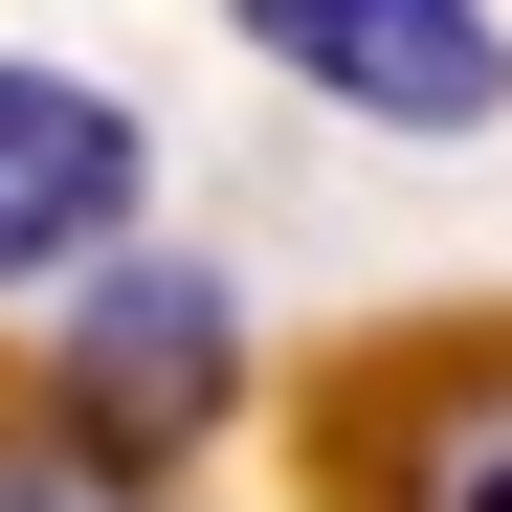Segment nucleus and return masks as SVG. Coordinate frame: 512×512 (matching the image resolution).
Returning <instances> with one entry per match:
<instances>
[{
    "label": "nucleus",
    "instance_id": "nucleus-1",
    "mask_svg": "<svg viewBox=\"0 0 512 512\" xmlns=\"http://www.w3.org/2000/svg\"><path fill=\"white\" fill-rule=\"evenodd\" d=\"M245 45L312 67V90L379 112V134H490L512 112V23L490 0H245Z\"/></svg>",
    "mask_w": 512,
    "mask_h": 512
},
{
    "label": "nucleus",
    "instance_id": "nucleus-4",
    "mask_svg": "<svg viewBox=\"0 0 512 512\" xmlns=\"http://www.w3.org/2000/svg\"><path fill=\"white\" fill-rule=\"evenodd\" d=\"M401 512H512V357L401 401Z\"/></svg>",
    "mask_w": 512,
    "mask_h": 512
},
{
    "label": "nucleus",
    "instance_id": "nucleus-2",
    "mask_svg": "<svg viewBox=\"0 0 512 512\" xmlns=\"http://www.w3.org/2000/svg\"><path fill=\"white\" fill-rule=\"evenodd\" d=\"M112 223H134V112L67 90V67H0V290L90 268Z\"/></svg>",
    "mask_w": 512,
    "mask_h": 512
},
{
    "label": "nucleus",
    "instance_id": "nucleus-5",
    "mask_svg": "<svg viewBox=\"0 0 512 512\" xmlns=\"http://www.w3.org/2000/svg\"><path fill=\"white\" fill-rule=\"evenodd\" d=\"M0 512H156V490H134V446H112V423L67 401V423H0Z\"/></svg>",
    "mask_w": 512,
    "mask_h": 512
},
{
    "label": "nucleus",
    "instance_id": "nucleus-3",
    "mask_svg": "<svg viewBox=\"0 0 512 512\" xmlns=\"http://www.w3.org/2000/svg\"><path fill=\"white\" fill-rule=\"evenodd\" d=\"M67 401H112V423H201V401H223V290H201V268H90Z\"/></svg>",
    "mask_w": 512,
    "mask_h": 512
}]
</instances>
